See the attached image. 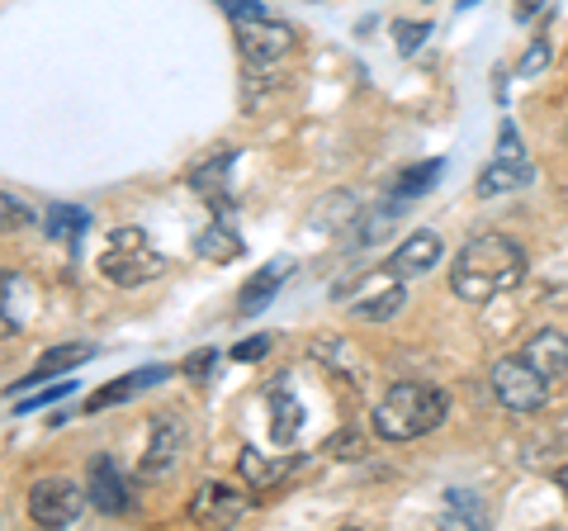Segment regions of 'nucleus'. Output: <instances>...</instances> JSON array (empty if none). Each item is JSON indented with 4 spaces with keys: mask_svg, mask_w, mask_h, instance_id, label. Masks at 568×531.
Returning a JSON list of instances; mask_svg holds the SVG:
<instances>
[{
    "mask_svg": "<svg viewBox=\"0 0 568 531\" xmlns=\"http://www.w3.org/2000/svg\"><path fill=\"white\" fill-rule=\"evenodd\" d=\"M440 176H446V162H440V157H426V162L398 171V181H394V200H417V194L432 190V186L440 181Z\"/></svg>",
    "mask_w": 568,
    "mask_h": 531,
    "instance_id": "obj_20",
    "label": "nucleus"
},
{
    "mask_svg": "<svg viewBox=\"0 0 568 531\" xmlns=\"http://www.w3.org/2000/svg\"><path fill=\"white\" fill-rule=\"evenodd\" d=\"M446 522H450V527H484L488 512H484V503H478V493L450 489V493H446Z\"/></svg>",
    "mask_w": 568,
    "mask_h": 531,
    "instance_id": "obj_24",
    "label": "nucleus"
},
{
    "mask_svg": "<svg viewBox=\"0 0 568 531\" xmlns=\"http://www.w3.org/2000/svg\"><path fill=\"white\" fill-rule=\"evenodd\" d=\"M33 223V209L24 200H14V194L0 190V238L14 233V228H29Z\"/></svg>",
    "mask_w": 568,
    "mask_h": 531,
    "instance_id": "obj_27",
    "label": "nucleus"
},
{
    "mask_svg": "<svg viewBox=\"0 0 568 531\" xmlns=\"http://www.w3.org/2000/svg\"><path fill=\"white\" fill-rule=\"evenodd\" d=\"M194 252L209 261H233L242 252V238L233 233V223H209L200 238H194Z\"/></svg>",
    "mask_w": 568,
    "mask_h": 531,
    "instance_id": "obj_22",
    "label": "nucleus"
},
{
    "mask_svg": "<svg viewBox=\"0 0 568 531\" xmlns=\"http://www.w3.org/2000/svg\"><path fill=\"white\" fill-rule=\"evenodd\" d=\"M403 304H407V290H403V280H394V275H388V280H384V285H379L375 294L355 304V318H361V323H388V318H398V313H403Z\"/></svg>",
    "mask_w": 568,
    "mask_h": 531,
    "instance_id": "obj_18",
    "label": "nucleus"
},
{
    "mask_svg": "<svg viewBox=\"0 0 568 531\" xmlns=\"http://www.w3.org/2000/svg\"><path fill=\"white\" fill-rule=\"evenodd\" d=\"M171 375L166 365H148V370H133V375H123V380H114V384H104V389H95L91 399H85V413H100V409H114V403H123V399H133L138 389H148V384H162Z\"/></svg>",
    "mask_w": 568,
    "mask_h": 531,
    "instance_id": "obj_16",
    "label": "nucleus"
},
{
    "mask_svg": "<svg viewBox=\"0 0 568 531\" xmlns=\"http://www.w3.org/2000/svg\"><path fill=\"white\" fill-rule=\"evenodd\" d=\"M313 361H323L327 370H336V375L351 380V384H365V365L351 357V347L342 338H317L313 342Z\"/></svg>",
    "mask_w": 568,
    "mask_h": 531,
    "instance_id": "obj_19",
    "label": "nucleus"
},
{
    "mask_svg": "<svg viewBox=\"0 0 568 531\" xmlns=\"http://www.w3.org/2000/svg\"><path fill=\"white\" fill-rule=\"evenodd\" d=\"M246 508H252V499H246L237 484L204 480L200 489H194V499H190V522H200V527H233V522L246 518Z\"/></svg>",
    "mask_w": 568,
    "mask_h": 531,
    "instance_id": "obj_6",
    "label": "nucleus"
},
{
    "mask_svg": "<svg viewBox=\"0 0 568 531\" xmlns=\"http://www.w3.org/2000/svg\"><path fill=\"white\" fill-rule=\"evenodd\" d=\"M526 280V247L507 233H478L450 261V290L465 304H488Z\"/></svg>",
    "mask_w": 568,
    "mask_h": 531,
    "instance_id": "obj_1",
    "label": "nucleus"
},
{
    "mask_svg": "<svg viewBox=\"0 0 568 531\" xmlns=\"http://www.w3.org/2000/svg\"><path fill=\"white\" fill-rule=\"evenodd\" d=\"M91 223H95V219L85 214L81 204H52V209H48V233H52V238H62V242H77Z\"/></svg>",
    "mask_w": 568,
    "mask_h": 531,
    "instance_id": "obj_23",
    "label": "nucleus"
},
{
    "mask_svg": "<svg viewBox=\"0 0 568 531\" xmlns=\"http://www.w3.org/2000/svg\"><path fill=\"white\" fill-rule=\"evenodd\" d=\"M530 181H536V171H530V162L521 157V162H507V157H497L493 167H484V176H478V200H497V194H517L526 190Z\"/></svg>",
    "mask_w": 568,
    "mask_h": 531,
    "instance_id": "obj_15",
    "label": "nucleus"
},
{
    "mask_svg": "<svg viewBox=\"0 0 568 531\" xmlns=\"http://www.w3.org/2000/svg\"><path fill=\"white\" fill-rule=\"evenodd\" d=\"M237 29H242L237 43H242V58L246 62L275 67V62H284V52L294 48V29L280 24V20H265V14H256V20H242Z\"/></svg>",
    "mask_w": 568,
    "mask_h": 531,
    "instance_id": "obj_8",
    "label": "nucleus"
},
{
    "mask_svg": "<svg viewBox=\"0 0 568 531\" xmlns=\"http://www.w3.org/2000/svg\"><path fill=\"white\" fill-rule=\"evenodd\" d=\"M432 24H426V20H398V29H394V48L403 52V58H413V52L426 43V39H432Z\"/></svg>",
    "mask_w": 568,
    "mask_h": 531,
    "instance_id": "obj_26",
    "label": "nucleus"
},
{
    "mask_svg": "<svg viewBox=\"0 0 568 531\" xmlns=\"http://www.w3.org/2000/svg\"><path fill=\"white\" fill-rule=\"evenodd\" d=\"M67 394H77V380H62L58 389H43V394H33V399H20V413H33V409H43V403H58Z\"/></svg>",
    "mask_w": 568,
    "mask_h": 531,
    "instance_id": "obj_32",
    "label": "nucleus"
},
{
    "mask_svg": "<svg viewBox=\"0 0 568 531\" xmlns=\"http://www.w3.org/2000/svg\"><path fill=\"white\" fill-rule=\"evenodd\" d=\"M233 167H237V152L227 148V152H219L213 157V162H204V167H194L190 171V186H194V194H204L209 204H219V209H233V181H227V176H233Z\"/></svg>",
    "mask_w": 568,
    "mask_h": 531,
    "instance_id": "obj_13",
    "label": "nucleus"
},
{
    "mask_svg": "<svg viewBox=\"0 0 568 531\" xmlns=\"http://www.w3.org/2000/svg\"><path fill=\"white\" fill-rule=\"evenodd\" d=\"M545 67H549V39H536V43H530L526 52H521V62H517V77H540L545 72Z\"/></svg>",
    "mask_w": 568,
    "mask_h": 531,
    "instance_id": "obj_29",
    "label": "nucleus"
},
{
    "mask_svg": "<svg viewBox=\"0 0 568 531\" xmlns=\"http://www.w3.org/2000/svg\"><path fill=\"white\" fill-rule=\"evenodd\" d=\"M162 271H166V257L148 242L142 228H114L110 247L100 252V275L119 290H138V285H148V280H156Z\"/></svg>",
    "mask_w": 568,
    "mask_h": 531,
    "instance_id": "obj_3",
    "label": "nucleus"
},
{
    "mask_svg": "<svg viewBox=\"0 0 568 531\" xmlns=\"http://www.w3.org/2000/svg\"><path fill=\"white\" fill-rule=\"evenodd\" d=\"M521 357L540 370L545 380H564L568 375V338L559 328H540V332H530L526 347H521Z\"/></svg>",
    "mask_w": 568,
    "mask_h": 531,
    "instance_id": "obj_12",
    "label": "nucleus"
},
{
    "mask_svg": "<svg viewBox=\"0 0 568 531\" xmlns=\"http://www.w3.org/2000/svg\"><path fill=\"white\" fill-rule=\"evenodd\" d=\"M85 493L77 480L67 474H52V480H39L29 489V518L39 527H77V518L85 512Z\"/></svg>",
    "mask_w": 568,
    "mask_h": 531,
    "instance_id": "obj_5",
    "label": "nucleus"
},
{
    "mask_svg": "<svg viewBox=\"0 0 568 531\" xmlns=\"http://www.w3.org/2000/svg\"><path fill=\"white\" fill-rule=\"evenodd\" d=\"M271 351V338H252V342H237L233 347V361H261Z\"/></svg>",
    "mask_w": 568,
    "mask_h": 531,
    "instance_id": "obj_34",
    "label": "nucleus"
},
{
    "mask_svg": "<svg viewBox=\"0 0 568 531\" xmlns=\"http://www.w3.org/2000/svg\"><path fill=\"white\" fill-rule=\"evenodd\" d=\"M327 451H332L336 460H355V455H365V437L355 432V428H342L336 437H327Z\"/></svg>",
    "mask_w": 568,
    "mask_h": 531,
    "instance_id": "obj_30",
    "label": "nucleus"
},
{
    "mask_svg": "<svg viewBox=\"0 0 568 531\" xmlns=\"http://www.w3.org/2000/svg\"><path fill=\"white\" fill-rule=\"evenodd\" d=\"M294 275V261L290 257H275L271 266H261V271L252 275V280H246V285H242V313L246 318H252V313H261L265 304H271V299H275V290L284 285V280H290Z\"/></svg>",
    "mask_w": 568,
    "mask_h": 531,
    "instance_id": "obj_14",
    "label": "nucleus"
},
{
    "mask_svg": "<svg viewBox=\"0 0 568 531\" xmlns=\"http://www.w3.org/2000/svg\"><path fill=\"white\" fill-rule=\"evenodd\" d=\"M91 357H95V347H91V342H67V347H52V351H43V357L33 361L29 375H20V384H10V394H20V389L43 384V380H52V375H67V370L85 365Z\"/></svg>",
    "mask_w": 568,
    "mask_h": 531,
    "instance_id": "obj_11",
    "label": "nucleus"
},
{
    "mask_svg": "<svg viewBox=\"0 0 568 531\" xmlns=\"http://www.w3.org/2000/svg\"><path fill=\"white\" fill-rule=\"evenodd\" d=\"M394 219H398V204L394 200L379 204V209H369V214H355V238H361V242H379L388 228H394Z\"/></svg>",
    "mask_w": 568,
    "mask_h": 531,
    "instance_id": "obj_25",
    "label": "nucleus"
},
{
    "mask_svg": "<svg viewBox=\"0 0 568 531\" xmlns=\"http://www.w3.org/2000/svg\"><path fill=\"white\" fill-rule=\"evenodd\" d=\"M213 6H219V10H223L233 24H242V20H256V14H261V0H213Z\"/></svg>",
    "mask_w": 568,
    "mask_h": 531,
    "instance_id": "obj_33",
    "label": "nucleus"
},
{
    "mask_svg": "<svg viewBox=\"0 0 568 531\" xmlns=\"http://www.w3.org/2000/svg\"><path fill=\"white\" fill-rule=\"evenodd\" d=\"M85 493H91L95 512H104V518H123V512H129V499H133V489L123 480V470L114 465V455L91 460V489Z\"/></svg>",
    "mask_w": 568,
    "mask_h": 531,
    "instance_id": "obj_10",
    "label": "nucleus"
},
{
    "mask_svg": "<svg viewBox=\"0 0 568 531\" xmlns=\"http://www.w3.org/2000/svg\"><path fill=\"white\" fill-rule=\"evenodd\" d=\"M181 447H185V422L181 418H156L152 422V437H148V451L138 460V480H166L181 460Z\"/></svg>",
    "mask_w": 568,
    "mask_h": 531,
    "instance_id": "obj_7",
    "label": "nucleus"
},
{
    "mask_svg": "<svg viewBox=\"0 0 568 531\" xmlns=\"http://www.w3.org/2000/svg\"><path fill=\"white\" fill-rule=\"evenodd\" d=\"M446 413H450V394H446V389L422 384V380H403V384H394L375 403L369 422H375L379 441H413V437L436 432L440 422H446Z\"/></svg>",
    "mask_w": 568,
    "mask_h": 531,
    "instance_id": "obj_2",
    "label": "nucleus"
},
{
    "mask_svg": "<svg viewBox=\"0 0 568 531\" xmlns=\"http://www.w3.org/2000/svg\"><path fill=\"white\" fill-rule=\"evenodd\" d=\"M555 484L564 489V499H568V465H559V470H555Z\"/></svg>",
    "mask_w": 568,
    "mask_h": 531,
    "instance_id": "obj_37",
    "label": "nucleus"
},
{
    "mask_svg": "<svg viewBox=\"0 0 568 531\" xmlns=\"http://www.w3.org/2000/svg\"><path fill=\"white\" fill-rule=\"evenodd\" d=\"M213 365H219V351L213 347H200V351H190V357L181 361V375L194 380V384H204L213 375Z\"/></svg>",
    "mask_w": 568,
    "mask_h": 531,
    "instance_id": "obj_28",
    "label": "nucleus"
},
{
    "mask_svg": "<svg viewBox=\"0 0 568 531\" xmlns=\"http://www.w3.org/2000/svg\"><path fill=\"white\" fill-rule=\"evenodd\" d=\"M14 332H20V323H14V318H6V313H0V338H14Z\"/></svg>",
    "mask_w": 568,
    "mask_h": 531,
    "instance_id": "obj_36",
    "label": "nucleus"
},
{
    "mask_svg": "<svg viewBox=\"0 0 568 531\" xmlns=\"http://www.w3.org/2000/svg\"><path fill=\"white\" fill-rule=\"evenodd\" d=\"M497 157H507V162H521V157H526L517 123H503V129H497Z\"/></svg>",
    "mask_w": 568,
    "mask_h": 531,
    "instance_id": "obj_31",
    "label": "nucleus"
},
{
    "mask_svg": "<svg viewBox=\"0 0 568 531\" xmlns=\"http://www.w3.org/2000/svg\"><path fill=\"white\" fill-rule=\"evenodd\" d=\"M440 257H446L440 238L432 233V228H417L413 238H403V242L394 247V257L384 261V271L394 275V280H417V275H432Z\"/></svg>",
    "mask_w": 568,
    "mask_h": 531,
    "instance_id": "obj_9",
    "label": "nucleus"
},
{
    "mask_svg": "<svg viewBox=\"0 0 568 531\" xmlns=\"http://www.w3.org/2000/svg\"><path fill=\"white\" fill-rule=\"evenodd\" d=\"M488 380H493V399L503 403L507 413H540L549 399V380L526 357H503Z\"/></svg>",
    "mask_w": 568,
    "mask_h": 531,
    "instance_id": "obj_4",
    "label": "nucleus"
},
{
    "mask_svg": "<svg viewBox=\"0 0 568 531\" xmlns=\"http://www.w3.org/2000/svg\"><path fill=\"white\" fill-rule=\"evenodd\" d=\"M237 470H242L246 489H271L275 480H284V474H290V460H265L261 451L246 447V451L237 455Z\"/></svg>",
    "mask_w": 568,
    "mask_h": 531,
    "instance_id": "obj_21",
    "label": "nucleus"
},
{
    "mask_svg": "<svg viewBox=\"0 0 568 531\" xmlns=\"http://www.w3.org/2000/svg\"><path fill=\"white\" fill-rule=\"evenodd\" d=\"M540 10H545V0H517V6H511V14H517L521 24H526V20H536Z\"/></svg>",
    "mask_w": 568,
    "mask_h": 531,
    "instance_id": "obj_35",
    "label": "nucleus"
},
{
    "mask_svg": "<svg viewBox=\"0 0 568 531\" xmlns=\"http://www.w3.org/2000/svg\"><path fill=\"white\" fill-rule=\"evenodd\" d=\"M271 409H275L271 432H275V441H280V447H290V441L298 437V428H304V403L294 399L290 380H280V384L271 389Z\"/></svg>",
    "mask_w": 568,
    "mask_h": 531,
    "instance_id": "obj_17",
    "label": "nucleus"
}]
</instances>
